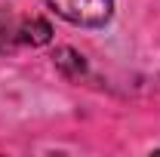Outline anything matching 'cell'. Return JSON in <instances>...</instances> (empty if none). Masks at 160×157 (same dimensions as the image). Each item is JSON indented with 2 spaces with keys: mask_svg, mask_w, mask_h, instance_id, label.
<instances>
[{
  "mask_svg": "<svg viewBox=\"0 0 160 157\" xmlns=\"http://www.w3.org/2000/svg\"><path fill=\"white\" fill-rule=\"evenodd\" d=\"M56 16H62L71 25H86V28H96V25H105L111 19V0H46Z\"/></svg>",
  "mask_w": 160,
  "mask_h": 157,
  "instance_id": "obj_1",
  "label": "cell"
},
{
  "mask_svg": "<svg viewBox=\"0 0 160 157\" xmlns=\"http://www.w3.org/2000/svg\"><path fill=\"white\" fill-rule=\"evenodd\" d=\"M52 59H56V68H59L65 77L80 80L83 74H86V62H83V56H80V53H74V49H59Z\"/></svg>",
  "mask_w": 160,
  "mask_h": 157,
  "instance_id": "obj_2",
  "label": "cell"
},
{
  "mask_svg": "<svg viewBox=\"0 0 160 157\" xmlns=\"http://www.w3.org/2000/svg\"><path fill=\"white\" fill-rule=\"evenodd\" d=\"M49 37H52V28L43 19H28L19 28V40L31 43V46H43V43H49Z\"/></svg>",
  "mask_w": 160,
  "mask_h": 157,
  "instance_id": "obj_3",
  "label": "cell"
},
{
  "mask_svg": "<svg viewBox=\"0 0 160 157\" xmlns=\"http://www.w3.org/2000/svg\"><path fill=\"white\" fill-rule=\"evenodd\" d=\"M12 34H19V28H12L9 25V19H0V53H9L12 46H16V40Z\"/></svg>",
  "mask_w": 160,
  "mask_h": 157,
  "instance_id": "obj_4",
  "label": "cell"
}]
</instances>
